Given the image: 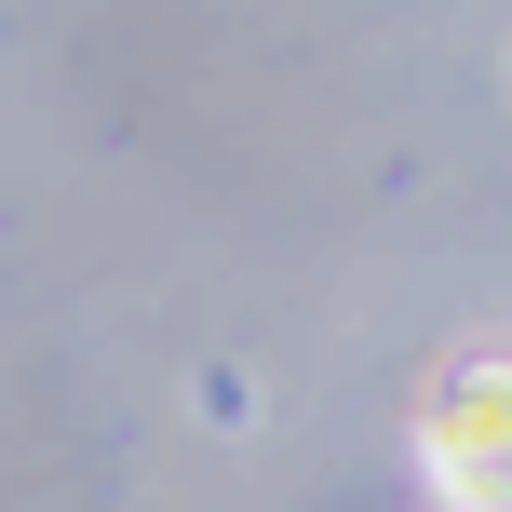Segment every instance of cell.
Here are the masks:
<instances>
[{
	"label": "cell",
	"mask_w": 512,
	"mask_h": 512,
	"mask_svg": "<svg viewBox=\"0 0 512 512\" xmlns=\"http://www.w3.org/2000/svg\"><path fill=\"white\" fill-rule=\"evenodd\" d=\"M418 459H432L445 512H512V364H459L418 405Z\"/></svg>",
	"instance_id": "obj_1"
}]
</instances>
